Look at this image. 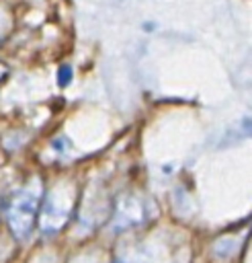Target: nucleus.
<instances>
[{"instance_id": "obj_1", "label": "nucleus", "mask_w": 252, "mask_h": 263, "mask_svg": "<svg viewBox=\"0 0 252 263\" xmlns=\"http://www.w3.org/2000/svg\"><path fill=\"white\" fill-rule=\"evenodd\" d=\"M35 203H37V191H31L25 189L20 191L14 199H12V208H10V226H12V232H16L18 236H25L31 228V222H33V212H35Z\"/></svg>"}]
</instances>
